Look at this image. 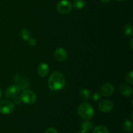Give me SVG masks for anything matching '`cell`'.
<instances>
[{
  "label": "cell",
  "instance_id": "cell-1",
  "mask_svg": "<svg viewBox=\"0 0 133 133\" xmlns=\"http://www.w3.org/2000/svg\"><path fill=\"white\" fill-rule=\"evenodd\" d=\"M65 78L62 74L58 71H53L48 79L49 88L53 91H59L65 86Z\"/></svg>",
  "mask_w": 133,
  "mask_h": 133
},
{
  "label": "cell",
  "instance_id": "cell-2",
  "mask_svg": "<svg viewBox=\"0 0 133 133\" xmlns=\"http://www.w3.org/2000/svg\"><path fill=\"white\" fill-rule=\"evenodd\" d=\"M77 113L79 116L84 120H90L94 116L93 107L88 103H82L77 108Z\"/></svg>",
  "mask_w": 133,
  "mask_h": 133
},
{
  "label": "cell",
  "instance_id": "cell-3",
  "mask_svg": "<svg viewBox=\"0 0 133 133\" xmlns=\"http://www.w3.org/2000/svg\"><path fill=\"white\" fill-rule=\"evenodd\" d=\"M21 99L22 102L27 105H32L36 101V96L32 90H25L21 94Z\"/></svg>",
  "mask_w": 133,
  "mask_h": 133
},
{
  "label": "cell",
  "instance_id": "cell-4",
  "mask_svg": "<svg viewBox=\"0 0 133 133\" xmlns=\"http://www.w3.org/2000/svg\"><path fill=\"white\" fill-rule=\"evenodd\" d=\"M15 108V104L9 99L0 101V112L3 114H9L12 112Z\"/></svg>",
  "mask_w": 133,
  "mask_h": 133
},
{
  "label": "cell",
  "instance_id": "cell-5",
  "mask_svg": "<svg viewBox=\"0 0 133 133\" xmlns=\"http://www.w3.org/2000/svg\"><path fill=\"white\" fill-rule=\"evenodd\" d=\"M73 5L68 0H61L57 3V9L62 14H67L71 11Z\"/></svg>",
  "mask_w": 133,
  "mask_h": 133
},
{
  "label": "cell",
  "instance_id": "cell-6",
  "mask_svg": "<svg viewBox=\"0 0 133 133\" xmlns=\"http://www.w3.org/2000/svg\"><path fill=\"white\" fill-rule=\"evenodd\" d=\"M20 91V88L17 84H12L6 88L4 92L5 97L9 99H12L18 96Z\"/></svg>",
  "mask_w": 133,
  "mask_h": 133
},
{
  "label": "cell",
  "instance_id": "cell-7",
  "mask_svg": "<svg viewBox=\"0 0 133 133\" xmlns=\"http://www.w3.org/2000/svg\"><path fill=\"white\" fill-rule=\"evenodd\" d=\"M114 92V87L110 83H105L102 84L99 88V94L101 96H105V97L112 96Z\"/></svg>",
  "mask_w": 133,
  "mask_h": 133
},
{
  "label": "cell",
  "instance_id": "cell-8",
  "mask_svg": "<svg viewBox=\"0 0 133 133\" xmlns=\"http://www.w3.org/2000/svg\"><path fill=\"white\" fill-rule=\"evenodd\" d=\"M99 109L102 112H109L111 111L114 108V105H113L112 102L110 101V100L105 99L101 101V102L99 103L98 105Z\"/></svg>",
  "mask_w": 133,
  "mask_h": 133
},
{
  "label": "cell",
  "instance_id": "cell-9",
  "mask_svg": "<svg viewBox=\"0 0 133 133\" xmlns=\"http://www.w3.org/2000/svg\"><path fill=\"white\" fill-rule=\"evenodd\" d=\"M54 57L58 62H64L68 58V53L65 49L62 48H57L54 53Z\"/></svg>",
  "mask_w": 133,
  "mask_h": 133
},
{
  "label": "cell",
  "instance_id": "cell-10",
  "mask_svg": "<svg viewBox=\"0 0 133 133\" xmlns=\"http://www.w3.org/2000/svg\"><path fill=\"white\" fill-rule=\"evenodd\" d=\"M49 71V66L46 63H41L38 66L37 69V73L38 75L42 77H46L48 75Z\"/></svg>",
  "mask_w": 133,
  "mask_h": 133
},
{
  "label": "cell",
  "instance_id": "cell-11",
  "mask_svg": "<svg viewBox=\"0 0 133 133\" xmlns=\"http://www.w3.org/2000/svg\"><path fill=\"white\" fill-rule=\"evenodd\" d=\"M119 92L123 96H125V97H130L132 94V88L127 84L119 85Z\"/></svg>",
  "mask_w": 133,
  "mask_h": 133
},
{
  "label": "cell",
  "instance_id": "cell-12",
  "mask_svg": "<svg viewBox=\"0 0 133 133\" xmlns=\"http://www.w3.org/2000/svg\"><path fill=\"white\" fill-rule=\"evenodd\" d=\"M81 127L82 129H84L87 132H89V131H92L93 129V123L90 121L85 120L81 123Z\"/></svg>",
  "mask_w": 133,
  "mask_h": 133
},
{
  "label": "cell",
  "instance_id": "cell-13",
  "mask_svg": "<svg viewBox=\"0 0 133 133\" xmlns=\"http://www.w3.org/2000/svg\"><path fill=\"white\" fill-rule=\"evenodd\" d=\"M92 133H110V131L105 126L98 125L94 129Z\"/></svg>",
  "mask_w": 133,
  "mask_h": 133
},
{
  "label": "cell",
  "instance_id": "cell-14",
  "mask_svg": "<svg viewBox=\"0 0 133 133\" xmlns=\"http://www.w3.org/2000/svg\"><path fill=\"white\" fill-rule=\"evenodd\" d=\"M123 32L125 36L127 37H131L132 35V25L130 23L126 24L123 28Z\"/></svg>",
  "mask_w": 133,
  "mask_h": 133
},
{
  "label": "cell",
  "instance_id": "cell-15",
  "mask_svg": "<svg viewBox=\"0 0 133 133\" xmlns=\"http://www.w3.org/2000/svg\"><path fill=\"white\" fill-rule=\"evenodd\" d=\"M132 123L129 119H126L123 123V129L126 132H131L132 131Z\"/></svg>",
  "mask_w": 133,
  "mask_h": 133
},
{
  "label": "cell",
  "instance_id": "cell-16",
  "mask_svg": "<svg viewBox=\"0 0 133 133\" xmlns=\"http://www.w3.org/2000/svg\"><path fill=\"white\" fill-rule=\"evenodd\" d=\"M85 1L84 0H74V5L73 6L76 9H81L85 6Z\"/></svg>",
  "mask_w": 133,
  "mask_h": 133
},
{
  "label": "cell",
  "instance_id": "cell-17",
  "mask_svg": "<svg viewBox=\"0 0 133 133\" xmlns=\"http://www.w3.org/2000/svg\"><path fill=\"white\" fill-rule=\"evenodd\" d=\"M79 96L83 99L87 100L90 98V91L88 89H82L79 92Z\"/></svg>",
  "mask_w": 133,
  "mask_h": 133
},
{
  "label": "cell",
  "instance_id": "cell-18",
  "mask_svg": "<svg viewBox=\"0 0 133 133\" xmlns=\"http://www.w3.org/2000/svg\"><path fill=\"white\" fill-rule=\"evenodd\" d=\"M31 33L30 32L29 30H28L27 29H23V30L21 32V36H22V38L24 40H26V41H28L29 39L31 38Z\"/></svg>",
  "mask_w": 133,
  "mask_h": 133
},
{
  "label": "cell",
  "instance_id": "cell-19",
  "mask_svg": "<svg viewBox=\"0 0 133 133\" xmlns=\"http://www.w3.org/2000/svg\"><path fill=\"white\" fill-rule=\"evenodd\" d=\"M125 80L126 81L130 84H133V71H130L126 74L125 76Z\"/></svg>",
  "mask_w": 133,
  "mask_h": 133
},
{
  "label": "cell",
  "instance_id": "cell-20",
  "mask_svg": "<svg viewBox=\"0 0 133 133\" xmlns=\"http://www.w3.org/2000/svg\"><path fill=\"white\" fill-rule=\"evenodd\" d=\"M101 98V94L99 93H94L92 95V99H94V101H98Z\"/></svg>",
  "mask_w": 133,
  "mask_h": 133
},
{
  "label": "cell",
  "instance_id": "cell-21",
  "mask_svg": "<svg viewBox=\"0 0 133 133\" xmlns=\"http://www.w3.org/2000/svg\"><path fill=\"white\" fill-rule=\"evenodd\" d=\"M13 99H14V103L16 104V105H19V104H21V103L22 102L20 96H19V97L16 96V97H14Z\"/></svg>",
  "mask_w": 133,
  "mask_h": 133
},
{
  "label": "cell",
  "instance_id": "cell-22",
  "mask_svg": "<svg viewBox=\"0 0 133 133\" xmlns=\"http://www.w3.org/2000/svg\"><path fill=\"white\" fill-rule=\"evenodd\" d=\"M29 44L31 46H35L36 44V40L35 38H29Z\"/></svg>",
  "mask_w": 133,
  "mask_h": 133
},
{
  "label": "cell",
  "instance_id": "cell-23",
  "mask_svg": "<svg viewBox=\"0 0 133 133\" xmlns=\"http://www.w3.org/2000/svg\"><path fill=\"white\" fill-rule=\"evenodd\" d=\"M45 133H58V132L55 128H48L45 131Z\"/></svg>",
  "mask_w": 133,
  "mask_h": 133
},
{
  "label": "cell",
  "instance_id": "cell-24",
  "mask_svg": "<svg viewBox=\"0 0 133 133\" xmlns=\"http://www.w3.org/2000/svg\"><path fill=\"white\" fill-rule=\"evenodd\" d=\"M99 1L103 3H108L109 2H110V0H99Z\"/></svg>",
  "mask_w": 133,
  "mask_h": 133
},
{
  "label": "cell",
  "instance_id": "cell-25",
  "mask_svg": "<svg viewBox=\"0 0 133 133\" xmlns=\"http://www.w3.org/2000/svg\"><path fill=\"white\" fill-rule=\"evenodd\" d=\"M132 42H133V39L132 38L131 40V42H130V46H131V49H132L133 47H132Z\"/></svg>",
  "mask_w": 133,
  "mask_h": 133
},
{
  "label": "cell",
  "instance_id": "cell-26",
  "mask_svg": "<svg viewBox=\"0 0 133 133\" xmlns=\"http://www.w3.org/2000/svg\"><path fill=\"white\" fill-rule=\"evenodd\" d=\"M79 133H87V131H86L85 130H84V129H82L79 131Z\"/></svg>",
  "mask_w": 133,
  "mask_h": 133
},
{
  "label": "cell",
  "instance_id": "cell-27",
  "mask_svg": "<svg viewBox=\"0 0 133 133\" xmlns=\"http://www.w3.org/2000/svg\"><path fill=\"white\" fill-rule=\"evenodd\" d=\"M2 94H3L2 90H1V89L0 88V99H1V97H2Z\"/></svg>",
  "mask_w": 133,
  "mask_h": 133
},
{
  "label": "cell",
  "instance_id": "cell-28",
  "mask_svg": "<svg viewBox=\"0 0 133 133\" xmlns=\"http://www.w3.org/2000/svg\"><path fill=\"white\" fill-rule=\"evenodd\" d=\"M117 1H125V0H117Z\"/></svg>",
  "mask_w": 133,
  "mask_h": 133
}]
</instances>
